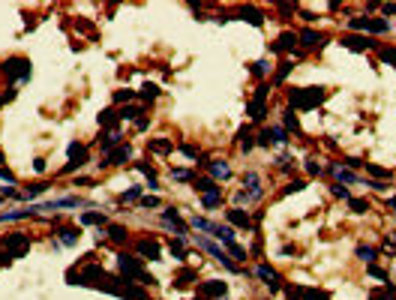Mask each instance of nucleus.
I'll return each mask as SVG.
<instances>
[{
    "mask_svg": "<svg viewBox=\"0 0 396 300\" xmlns=\"http://www.w3.org/2000/svg\"><path fill=\"white\" fill-rule=\"evenodd\" d=\"M324 96H327L324 87H303V90H291L288 93V102H291L294 111H309V108H315L318 102H324Z\"/></svg>",
    "mask_w": 396,
    "mask_h": 300,
    "instance_id": "nucleus-1",
    "label": "nucleus"
},
{
    "mask_svg": "<svg viewBox=\"0 0 396 300\" xmlns=\"http://www.w3.org/2000/svg\"><path fill=\"white\" fill-rule=\"evenodd\" d=\"M117 264H120V270H123V276H126V279H138L141 285H153V282H156L150 273H144L141 261H135L132 255H117Z\"/></svg>",
    "mask_w": 396,
    "mask_h": 300,
    "instance_id": "nucleus-2",
    "label": "nucleus"
},
{
    "mask_svg": "<svg viewBox=\"0 0 396 300\" xmlns=\"http://www.w3.org/2000/svg\"><path fill=\"white\" fill-rule=\"evenodd\" d=\"M348 30H363V33H387L390 24L384 18H366V15H357V18H348Z\"/></svg>",
    "mask_w": 396,
    "mask_h": 300,
    "instance_id": "nucleus-3",
    "label": "nucleus"
},
{
    "mask_svg": "<svg viewBox=\"0 0 396 300\" xmlns=\"http://www.w3.org/2000/svg\"><path fill=\"white\" fill-rule=\"evenodd\" d=\"M198 246H201L204 252H210V255L219 261V264H222L225 270H237V264H234V261H231V258H228V255H225V252L216 246V243H213V240H207V237H198Z\"/></svg>",
    "mask_w": 396,
    "mask_h": 300,
    "instance_id": "nucleus-4",
    "label": "nucleus"
},
{
    "mask_svg": "<svg viewBox=\"0 0 396 300\" xmlns=\"http://www.w3.org/2000/svg\"><path fill=\"white\" fill-rule=\"evenodd\" d=\"M342 45L351 48V51H366V48H381L375 39H369V36H354V33H345L342 36Z\"/></svg>",
    "mask_w": 396,
    "mask_h": 300,
    "instance_id": "nucleus-5",
    "label": "nucleus"
},
{
    "mask_svg": "<svg viewBox=\"0 0 396 300\" xmlns=\"http://www.w3.org/2000/svg\"><path fill=\"white\" fill-rule=\"evenodd\" d=\"M243 192H246L249 201H258V198L264 195V189H261V177H258L255 171H246V174H243Z\"/></svg>",
    "mask_w": 396,
    "mask_h": 300,
    "instance_id": "nucleus-6",
    "label": "nucleus"
},
{
    "mask_svg": "<svg viewBox=\"0 0 396 300\" xmlns=\"http://www.w3.org/2000/svg\"><path fill=\"white\" fill-rule=\"evenodd\" d=\"M3 72H9V75H15V78H30V63L24 60V57H9L6 63H3Z\"/></svg>",
    "mask_w": 396,
    "mask_h": 300,
    "instance_id": "nucleus-7",
    "label": "nucleus"
},
{
    "mask_svg": "<svg viewBox=\"0 0 396 300\" xmlns=\"http://www.w3.org/2000/svg\"><path fill=\"white\" fill-rule=\"evenodd\" d=\"M297 42H300L303 48H321V45H324V36H321L318 30H300V33H297Z\"/></svg>",
    "mask_w": 396,
    "mask_h": 300,
    "instance_id": "nucleus-8",
    "label": "nucleus"
},
{
    "mask_svg": "<svg viewBox=\"0 0 396 300\" xmlns=\"http://www.w3.org/2000/svg\"><path fill=\"white\" fill-rule=\"evenodd\" d=\"M255 276H258V279H264V285H267L270 291H276V288H279V273H276L270 264H258Z\"/></svg>",
    "mask_w": 396,
    "mask_h": 300,
    "instance_id": "nucleus-9",
    "label": "nucleus"
},
{
    "mask_svg": "<svg viewBox=\"0 0 396 300\" xmlns=\"http://www.w3.org/2000/svg\"><path fill=\"white\" fill-rule=\"evenodd\" d=\"M225 216H228V222H231V225H237V228H252V216H249V213H243L240 207L225 210Z\"/></svg>",
    "mask_w": 396,
    "mask_h": 300,
    "instance_id": "nucleus-10",
    "label": "nucleus"
},
{
    "mask_svg": "<svg viewBox=\"0 0 396 300\" xmlns=\"http://www.w3.org/2000/svg\"><path fill=\"white\" fill-rule=\"evenodd\" d=\"M294 45H297V33L285 30L279 39H276V45H270V51H294Z\"/></svg>",
    "mask_w": 396,
    "mask_h": 300,
    "instance_id": "nucleus-11",
    "label": "nucleus"
},
{
    "mask_svg": "<svg viewBox=\"0 0 396 300\" xmlns=\"http://www.w3.org/2000/svg\"><path fill=\"white\" fill-rule=\"evenodd\" d=\"M129 156H132V147H129V144H123V147L111 150V153H108V159H105L102 165H120V162H126Z\"/></svg>",
    "mask_w": 396,
    "mask_h": 300,
    "instance_id": "nucleus-12",
    "label": "nucleus"
},
{
    "mask_svg": "<svg viewBox=\"0 0 396 300\" xmlns=\"http://www.w3.org/2000/svg\"><path fill=\"white\" fill-rule=\"evenodd\" d=\"M138 252H141V258H150V261H156L162 255V249H159L156 240H138Z\"/></svg>",
    "mask_w": 396,
    "mask_h": 300,
    "instance_id": "nucleus-13",
    "label": "nucleus"
},
{
    "mask_svg": "<svg viewBox=\"0 0 396 300\" xmlns=\"http://www.w3.org/2000/svg\"><path fill=\"white\" fill-rule=\"evenodd\" d=\"M201 294H204V297H225V294H228V285H225V282L210 279V282H204V285H201Z\"/></svg>",
    "mask_w": 396,
    "mask_h": 300,
    "instance_id": "nucleus-14",
    "label": "nucleus"
},
{
    "mask_svg": "<svg viewBox=\"0 0 396 300\" xmlns=\"http://www.w3.org/2000/svg\"><path fill=\"white\" fill-rule=\"evenodd\" d=\"M210 165V174L216 177V180H228L231 177V165L225 162V159H216V162H207Z\"/></svg>",
    "mask_w": 396,
    "mask_h": 300,
    "instance_id": "nucleus-15",
    "label": "nucleus"
},
{
    "mask_svg": "<svg viewBox=\"0 0 396 300\" xmlns=\"http://www.w3.org/2000/svg\"><path fill=\"white\" fill-rule=\"evenodd\" d=\"M330 171H333V177H336L339 183H357V180H360L357 174H351V171H348V168H342L339 162H333V165H330Z\"/></svg>",
    "mask_w": 396,
    "mask_h": 300,
    "instance_id": "nucleus-16",
    "label": "nucleus"
},
{
    "mask_svg": "<svg viewBox=\"0 0 396 300\" xmlns=\"http://www.w3.org/2000/svg\"><path fill=\"white\" fill-rule=\"evenodd\" d=\"M24 246H30V237H27V234H12V237H6V249H12L15 258H18V252H21Z\"/></svg>",
    "mask_w": 396,
    "mask_h": 300,
    "instance_id": "nucleus-17",
    "label": "nucleus"
},
{
    "mask_svg": "<svg viewBox=\"0 0 396 300\" xmlns=\"http://www.w3.org/2000/svg\"><path fill=\"white\" fill-rule=\"evenodd\" d=\"M369 300H396V285H393V282H384V288L372 291Z\"/></svg>",
    "mask_w": 396,
    "mask_h": 300,
    "instance_id": "nucleus-18",
    "label": "nucleus"
},
{
    "mask_svg": "<svg viewBox=\"0 0 396 300\" xmlns=\"http://www.w3.org/2000/svg\"><path fill=\"white\" fill-rule=\"evenodd\" d=\"M78 237H81V234H78V228H60V231H57V240H60L63 246H75Z\"/></svg>",
    "mask_w": 396,
    "mask_h": 300,
    "instance_id": "nucleus-19",
    "label": "nucleus"
},
{
    "mask_svg": "<svg viewBox=\"0 0 396 300\" xmlns=\"http://www.w3.org/2000/svg\"><path fill=\"white\" fill-rule=\"evenodd\" d=\"M213 237H216V240H222L225 246H231V243H234V228H228V225H219V222H216Z\"/></svg>",
    "mask_w": 396,
    "mask_h": 300,
    "instance_id": "nucleus-20",
    "label": "nucleus"
},
{
    "mask_svg": "<svg viewBox=\"0 0 396 300\" xmlns=\"http://www.w3.org/2000/svg\"><path fill=\"white\" fill-rule=\"evenodd\" d=\"M189 225H192V228H198V231H207V234H213V231H216V222L201 219V216H192V219H189Z\"/></svg>",
    "mask_w": 396,
    "mask_h": 300,
    "instance_id": "nucleus-21",
    "label": "nucleus"
},
{
    "mask_svg": "<svg viewBox=\"0 0 396 300\" xmlns=\"http://www.w3.org/2000/svg\"><path fill=\"white\" fill-rule=\"evenodd\" d=\"M195 189H198V192H204V195H213V192H222V189H219V186H216V183H213L210 177H201V180H195Z\"/></svg>",
    "mask_w": 396,
    "mask_h": 300,
    "instance_id": "nucleus-22",
    "label": "nucleus"
},
{
    "mask_svg": "<svg viewBox=\"0 0 396 300\" xmlns=\"http://www.w3.org/2000/svg\"><path fill=\"white\" fill-rule=\"evenodd\" d=\"M135 168H138V171H141V174L147 177V183H150V189H159V183H156V171H153V168H150L147 162H135Z\"/></svg>",
    "mask_w": 396,
    "mask_h": 300,
    "instance_id": "nucleus-23",
    "label": "nucleus"
},
{
    "mask_svg": "<svg viewBox=\"0 0 396 300\" xmlns=\"http://www.w3.org/2000/svg\"><path fill=\"white\" fill-rule=\"evenodd\" d=\"M150 150H153V153H159V156L162 153H171V141L168 138H153L150 141Z\"/></svg>",
    "mask_w": 396,
    "mask_h": 300,
    "instance_id": "nucleus-24",
    "label": "nucleus"
},
{
    "mask_svg": "<svg viewBox=\"0 0 396 300\" xmlns=\"http://www.w3.org/2000/svg\"><path fill=\"white\" fill-rule=\"evenodd\" d=\"M282 114H285V132H300V123H297V114H294V108H285Z\"/></svg>",
    "mask_w": 396,
    "mask_h": 300,
    "instance_id": "nucleus-25",
    "label": "nucleus"
},
{
    "mask_svg": "<svg viewBox=\"0 0 396 300\" xmlns=\"http://www.w3.org/2000/svg\"><path fill=\"white\" fill-rule=\"evenodd\" d=\"M375 255H378V252H375V246H366V243H360V246H357V258H360V261H366V264H372Z\"/></svg>",
    "mask_w": 396,
    "mask_h": 300,
    "instance_id": "nucleus-26",
    "label": "nucleus"
},
{
    "mask_svg": "<svg viewBox=\"0 0 396 300\" xmlns=\"http://www.w3.org/2000/svg\"><path fill=\"white\" fill-rule=\"evenodd\" d=\"M69 156H72V162H87V150L81 147V144H69Z\"/></svg>",
    "mask_w": 396,
    "mask_h": 300,
    "instance_id": "nucleus-27",
    "label": "nucleus"
},
{
    "mask_svg": "<svg viewBox=\"0 0 396 300\" xmlns=\"http://www.w3.org/2000/svg\"><path fill=\"white\" fill-rule=\"evenodd\" d=\"M264 114H267V111H264V102H261V99H252V102H249V117H252V120H264Z\"/></svg>",
    "mask_w": 396,
    "mask_h": 300,
    "instance_id": "nucleus-28",
    "label": "nucleus"
},
{
    "mask_svg": "<svg viewBox=\"0 0 396 300\" xmlns=\"http://www.w3.org/2000/svg\"><path fill=\"white\" fill-rule=\"evenodd\" d=\"M108 234H111V240H114V243H126V240H129V234H126L123 225H111Z\"/></svg>",
    "mask_w": 396,
    "mask_h": 300,
    "instance_id": "nucleus-29",
    "label": "nucleus"
},
{
    "mask_svg": "<svg viewBox=\"0 0 396 300\" xmlns=\"http://www.w3.org/2000/svg\"><path fill=\"white\" fill-rule=\"evenodd\" d=\"M300 297H306V300H330L324 291H318V288H300Z\"/></svg>",
    "mask_w": 396,
    "mask_h": 300,
    "instance_id": "nucleus-30",
    "label": "nucleus"
},
{
    "mask_svg": "<svg viewBox=\"0 0 396 300\" xmlns=\"http://www.w3.org/2000/svg\"><path fill=\"white\" fill-rule=\"evenodd\" d=\"M114 144H120V129H111V132L105 135V141H102V150H111Z\"/></svg>",
    "mask_w": 396,
    "mask_h": 300,
    "instance_id": "nucleus-31",
    "label": "nucleus"
},
{
    "mask_svg": "<svg viewBox=\"0 0 396 300\" xmlns=\"http://www.w3.org/2000/svg\"><path fill=\"white\" fill-rule=\"evenodd\" d=\"M270 135H273V144H285V141H288L285 126H273V129H270Z\"/></svg>",
    "mask_w": 396,
    "mask_h": 300,
    "instance_id": "nucleus-32",
    "label": "nucleus"
},
{
    "mask_svg": "<svg viewBox=\"0 0 396 300\" xmlns=\"http://www.w3.org/2000/svg\"><path fill=\"white\" fill-rule=\"evenodd\" d=\"M105 216L102 213H81V225H102Z\"/></svg>",
    "mask_w": 396,
    "mask_h": 300,
    "instance_id": "nucleus-33",
    "label": "nucleus"
},
{
    "mask_svg": "<svg viewBox=\"0 0 396 300\" xmlns=\"http://www.w3.org/2000/svg\"><path fill=\"white\" fill-rule=\"evenodd\" d=\"M189 279H195V270H192V267L180 270V273L174 276V285H189Z\"/></svg>",
    "mask_w": 396,
    "mask_h": 300,
    "instance_id": "nucleus-34",
    "label": "nucleus"
},
{
    "mask_svg": "<svg viewBox=\"0 0 396 300\" xmlns=\"http://www.w3.org/2000/svg\"><path fill=\"white\" fill-rule=\"evenodd\" d=\"M288 72H291V60H282V63H279V69H276V84L285 81V78H288Z\"/></svg>",
    "mask_w": 396,
    "mask_h": 300,
    "instance_id": "nucleus-35",
    "label": "nucleus"
},
{
    "mask_svg": "<svg viewBox=\"0 0 396 300\" xmlns=\"http://www.w3.org/2000/svg\"><path fill=\"white\" fill-rule=\"evenodd\" d=\"M114 120H117V114H114L111 108H105L102 114H99V126H114Z\"/></svg>",
    "mask_w": 396,
    "mask_h": 300,
    "instance_id": "nucleus-36",
    "label": "nucleus"
},
{
    "mask_svg": "<svg viewBox=\"0 0 396 300\" xmlns=\"http://www.w3.org/2000/svg\"><path fill=\"white\" fill-rule=\"evenodd\" d=\"M138 96H141V99H156V96H159V87H156V84H144Z\"/></svg>",
    "mask_w": 396,
    "mask_h": 300,
    "instance_id": "nucleus-37",
    "label": "nucleus"
},
{
    "mask_svg": "<svg viewBox=\"0 0 396 300\" xmlns=\"http://www.w3.org/2000/svg\"><path fill=\"white\" fill-rule=\"evenodd\" d=\"M141 198V186H132V189H126L123 195H120V201L126 204V201H138Z\"/></svg>",
    "mask_w": 396,
    "mask_h": 300,
    "instance_id": "nucleus-38",
    "label": "nucleus"
},
{
    "mask_svg": "<svg viewBox=\"0 0 396 300\" xmlns=\"http://www.w3.org/2000/svg\"><path fill=\"white\" fill-rule=\"evenodd\" d=\"M138 114H141V108L132 105V108H123L120 111V120H138Z\"/></svg>",
    "mask_w": 396,
    "mask_h": 300,
    "instance_id": "nucleus-39",
    "label": "nucleus"
},
{
    "mask_svg": "<svg viewBox=\"0 0 396 300\" xmlns=\"http://www.w3.org/2000/svg\"><path fill=\"white\" fill-rule=\"evenodd\" d=\"M303 180H291V183H285V189H282V195H294V192H300L303 189Z\"/></svg>",
    "mask_w": 396,
    "mask_h": 300,
    "instance_id": "nucleus-40",
    "label": "nucleus"
},
{
    "mask_svg": "<svg viewBox=\"0 0 396 300\" xmlns=\"http://www.w3.org/2000/svg\"><path fill=\"white\" fill-rule=\"evenodd\" d=\"M222 204V192H213V195H204V207L207 210H213V207H219Z\"/></svg>",
    "mask_w": 396,
    "mask_h": 300,
    "instance_id": "nucleus-41",
    "label": "nucleus"
},
{
    "mask_svg": "<svg viewBox=\"0 0 396 300\" xmlns=\"http://www.w3.org/2000/svg\"><path fill=\"white\" fill-rule=\"evenodd\" d=\"M378 54H381V60H384V63L396 66V48H378Z\"/></svg>",
    "mask_w": 396,
    "mask_h": 300,
    "instance_id": "nucleus-42",
    "label": "nucleus"
},
{
    "mask_svg": "<svg viewBox=\"0 0 396 300\" xmlns=\"http://www.w3.org/2000/svg\"><path fill=\"white\" fill-rule=\"evenodd\" d=\"M189 177H192L189 168H171V180H180V183H183V180H189Z\"/></svg>",
    "mask_w": 396,
    "mask_h": 300,
    "instance_id": "nucleus-43",
    "label": "nucleus"
},
{
    "mask_svg": "<svg viewBox=\"0 0 396 300\" xmlns=\"http://www.w3.org/2000/svg\"><path fill=\"white\" fill-rule=\"evenodd\" d=\"M348 201H351V210H354V213H366V210H369V204H366L363 198H348Z\"/></svg>",
    "mask_w": 396,
    "mask_h": 300,
    "instance_id": "nucleus-44",
    "label": "nucleus"
},
{
    "mask_svg": "<svg viewBox=\"0 0 396 300\" xmlns=\"http://www.w3.org/2000/svg\"><path fill=\"white\" fill-rule=\"evenodd\" d=\"M267 72H270V63H267V60L252 63V75H267Z\"/></svg>",
    "mask_w": 396,
    "mask_h": 300,
    "instance_id": "nucleus-45",
    "label": "nucleus"
},
{
    "mask_svg": "<svg viewBox=\"0 0 396 300\" xmlns=\"http://www.w3.org/2000/svg\"><path fill=\"white\" fill-rule=\"evenodd\" d=\"M363 168H366L369 174H375V177H390V171H387V168H378V165H372V162H366Z\"/></svg>",
    "mask_w": 396,
    "mask_h": 300,
    "instance_id": "nucleus-46",
    "label": "nucleus"
},
{
    "mask_svg": "<svg viewBox=\"0 0 396 300\" xmlns=\"http://www.w3.org/2000/svg\"><path fill=\"white\" fill-rule=\"evenodd\" d=\"M306 171H309V174H312V177H315V174H321V171H324V168H321V165H318V159H306Z\"/></svg>",
    "mask_w": 396,
    "mask_h": 300,
    "instance_id": "nucleus-47",
    "label": "nucleus"
},
{
    "mask_svg": "<svg viewBox=\"0 0 396 300\" xmlns=\"http://www.w3.org/2000/svg\"><path fill=\"white\" fill-rule=\"evenodd\" d=\"M162 201L156 198V195H141V207H159Z\"/></svg>",
    "mask_w": 396,
    "mask_h": 300,
    "instance_id": "nucleus-48",
    "label": "nucleus"
},
{
    "mask_svg": "<svg viewBox=\"0 0 396 300\" xmlns=\"http://www.w3.org/2000/svg\"><path fill=\"white\" fill-rule=\"evenodd\" d=\"M180 153H183V156H189V159H198V150H195L192 144H180Z\"/></svg>",
    "mask_w": 396,
    "mask_h": 300,
    "instance_id": "nucleus-49",
    "label": "nucleus"
},
{
    "mask_svg": "<svg viewBox=\"0 0 396 300\" xmlns=\"http://www.w3.org/2000/svg\"><path fill=\"white\" fill-rule=\"evenodd\" d=\"M132 96H135L132 90H117V93H114V102H129Z\"/></svg>",
    "mask_w": 396,
    "mask_h": 300,
    "instance_id": "nucleus-50",
    "label": "nucleus"
},
{
    "mask_svg": "<svg viewBox=\"0 0 396 300\" xmlns=\"http://www.w3.org/2000/svg\"><path fill=\"white\" fill-rule=\"evenodd\" d=\"M342 162H345L348 168H363V165H366V162H363V159H357V156H345Z\"/></svg>",
    "mask_w": 396,
    "mask_h": 300,
    "instance_id": "nucleus-51",
    "label": "nucleus"
},
{
    "mask_svg": "<svg viewBox=\"0 0 396 300\" xmlns=\"http://www.w3.org/2000/svg\"><path fill=\"white\" fill-rule=\"evenodd\" d=\"M333 195H336V198H351V192L345 189L342 183H333Z\"/></svg>",
    "mask_w": 396,
    "mask_h": 300,
    "instance_id": "nucleus-52",
    "label": "nucleus"
},
{
    "mask_svg": "<svg viewBox=\"0 0 396 300\" xmlns=\"http://www.w3.org/2000/svg\"><path fill=\"white\" fill-rule=\"evenodd\" d=\"M228 249H231V255H234V258H240V261H246V249H243V246H237V243H231Z\"/></svg>",
    "mask_w": 396,
    "mask_h": 300,
    "instance_id": "nucleus-53",
    "label": "nucleus"
},
{
    "mask_svg": "<svg viewBox=\"0 0 396 300\" xmlns=\"http://www.w3.org/2000/svg\"><path fill=\"white\" fill-rule=\"evenodd\" d=\"M45 189H48V186H45V183H36V186H33V189H27V198H36V195H42Z\"/></svg>",
    "mask_w": 396,
    "mask_h": 300,
    "instance_id": "nucleus-54",
    "label": "nucleus"
},
{
    "mask_svg": "<svg viewBox=\"0 0 396 300\" xmlns=\"http://www.w3.org/2000/svg\"><path fill=\"white\" fill-rule=\"evenodd\" d=\"M243 15H249V21H252V24H261V21H264V18H261V12H255L252 6H249V9H243Z\"/></svg>",
    "mask_w": 396,
    "mask_h": 300,
    "instance_id": "nucleus-55",
    "label": "nucleus"
},
{
    "mask_svg": "<svg viewBox=\"0 0 396 300\" xmlns=\"http://www.w3.org/2000/svg\"><path fill=\"white\" fill-rule=\"evenodd\" d=\"M258 144H261V147H270V144H273V135H270V129H264V132L258 135Z\"/></svg>",
    "mask_w": 396,
    "mask_h": 300,
    "instance_id": "nucleus-56",
    "label": "nucleus"
},
{
    "mask_svg": "<svg viewBox=\"0 0 396 300\" xmlns=\"http://www.w3.org/2000/svg\"><path fill=\"white\" fill-rule=\"evenodd\" d=\"M369 273H372L375 279H387V273H384L381 267H375V264H369Z\"/></svg>",
    "mask_w": 396,
    "mask_h": 300,
    "instance_id": "nucleus-57",
    "label": "nucleus"
},
{
    "mask_svg": "<svg viewBox=\"0 0 396 300\" xmlns=\"http://www.w3.org/2000/svg\"><path fill=\"white\" fill-rule=\"evenodd\" d=\"M384 249H387V252H396V237L387 234V237H384Z\"/></svg>",
    "mask_w": 396,
    "mask_h": 300,
    "instance_id": "nucleus-58",
    "label": "nucleus"
},
{
    "mask_svg": "<svg viewBox=\"0 0 396 300\" xmlns=\"http://www.w3.org/2000/svg\"><path fill=\"white\" fill-rule=\"evenodd\" d=\"M381 12H384V15H396V3H384Z\"/></svg>",
    "mask_w": 396,
    "mask_h": 300,
    "instance_id": "nucleus-59",
    "label": "nucleus"
},
{
    "mask_svg": "<svg viewBox=\"0 0 396 300\" xmlns=\"http://www.w3.org/2000/svg\"><path fill=\"white\" fill-rule=\"evenodd\" d=\"M0 180H6V183H15V177H12L6 168H0Z\"/></svg>",
    "mask_w": 396,
    "mask_h": 300,
    "instance_id": "nucleus-60",
    "label": "nucleus"
},
{
    "mask_svg": "<svg viewBox=\"0 0 396 300\" xmlns=\"http://www.w3.org/2000/svg\"><path fill=\"white\" fill-rule=\"evenodd\" d=\"M390 207H393V210H396V195H393V198H390Z\"/></svg>",
    "mask_w": 396,
    "mask_h": 300,
    "instance_id": "nucleus-61",
    "label": "nucleus"
},
{
    "mask_svg": "<svg viewBox=\"0 0 396 300\" xmlns=\"http://www.w3.org/2000/svg\"><path fill=\"white\" fill-rule=\"evenodd\" d=\"M0 162H3V156H0Z\"/></svg>",
    "mask_w": 396,
    "mask_h": 300,
    "instance_id": "nucleus-62",
    "label": "nucleus"
}]
</instances>
